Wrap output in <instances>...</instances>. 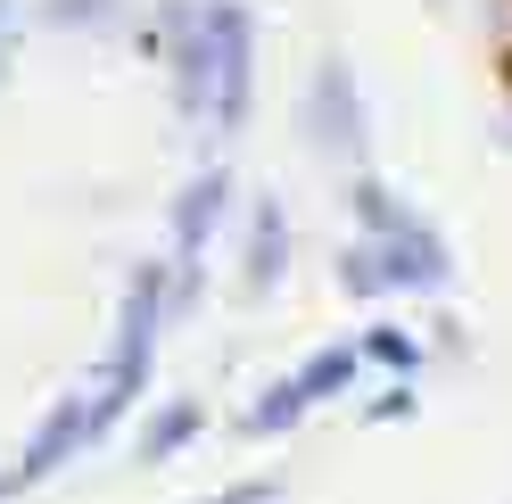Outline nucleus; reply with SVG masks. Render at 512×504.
Here are the masks:
<instances>
[{"label": "nucleus", "instance_id": "nucleus-9", "mask_svg": "<svg viewBox=\"0 0 512 504\" xmlns=\"http://www.w3.org/2000/svg\"><path fill=\"white\" fill-rule=\"evenodd\" d=\"M306 405H314V397H306L298 381H281V389H273V397H265V405L248 414V430H256V438H273V430H290V422L306 414Z\"/></svg>", "mask_w": 512, "mask_h": 504}, {"label": "nucleus", "instance_id": "nucleus-3", "mask_svg": "<svg viewBox=\"0 0 512 504\" xmlns=\"http://www.w3.org/2000/svg\"><path fill=\"white\" fill-rule=\"evenodd\" d=\"M372 240H380V265H389L397 290H446V281H455V257H446L438 232H422L413 215H397V224L372 232Z\"/></svg>", "mask_w": 512, "mask_h": 504}, {"label": "nucleus", "instance_id": "nucleus-7", "mask_svg": "<svg viewBox=\"0 0 512 504\" xmlns=\"http://www.w3.org/2000/svg\"><path fill=\"white\" fill-rule=\"evenodd\" d=\"M347 381H356V348H323V356H314V364L298 372V389H306L314 405H323V397H339Z\"/></svg>", "mask_w": 512, "mask_h": 504}, {"label": "nucleus", "instance_id": "nucleus-5", "mask_svg": "<svg viewBox=\"0 0 512 504\" xmlns=\"http://www.w3.org/2000/svg\"><path fill=\"white\" fill-rule=\"evenodd\" d=\"M223 215V174H199L190 182V199L174 215V240H182V265H199V248H207V224Z\"/></svg>", "mask_w": 512, "mask_h": 504}, {"label": "nucleus", "instance_id": "nucleus-10", "mask_svg": "<svg viewBox=\"0 0 512 504\" xmlns=\"http://www.w3.org/2000/svg\"><path fill=\"white\" fill-rule=\"evenodd\" d=\"M281 273V207H256V257H248V281H273Z\"/></svg>", "mask_w": 512, "mask_h": 504}, {"label": "nucleus", "instance_id": "nucleus-2", "mask_svg": "<svg viewBox=\"0 0 512 504\" xmlns=\"http://www.w3.org/2000/svg\"><path fill=\"white\" fill-rule=\"evenodd\" d=\"M149 348H157V273L133 281V298H124V331H116V364H108V381H100V430L124 414V405L141 397V372H149Z\"/></svg>", "mask_w": 512, "mask_h": 504}, {"label": "nucleus", "instance_id": "nucleus-13", "mask_svg": "<svg viewBox=\"0 0 512 504\" xmlns=\"http://www.w3.org/2000/svg\"><path fill=\"white\" fill-rule=\"evenodd\" d=\"M215 504H281V488H273V480H248V488H232V496H215Z\"/></svg>", "mask_w": 512, "mask_h": 504}, {"label": "nucleus", "instance_id": "nucleus-6", "mask_svg": "<svg viewBox=\"0 0 512 504\" xmlns=\"http://www.w3.org/2000/svg\"><path fill=\"white\" fill-rule=\"evenodd\" d=\"M339 281H347L356 298H380V290H397V281H389V265H380V240H356V248H347V257H339Z\"/></svg>", "mask_w": 512, "mask_h": 504}, {"label": "nucleus", "instance_id": "nucleus-1", "mask_svg": "<svg viewBox=\"0 0 512 504\" xmlns=\"http://www.w3.org/2000/svg\"><path fill=\"white\" fill-rule=\"evenodd\" d=\"M182 100L215 108V124L248 116V9H232V0L199 9V42L182 50Z\"/></svg>", "mask_w": 512, "mask_h": 504}, {"label": "nucleus", "instance_id": "nucleus-14", "mask_svg": "<svg viewBox=\"0 0 512 504\" xmlns=\"http://www.w3.org/2000/svg\"><path fill=\"white\" fill-rule=\"evenodd\" d=\"M9 488H17V471H9V480H0V496H9Z\"/></svg>", "mask_w": 512, "mask_h": 504}, {"label": "nucleus", "instance_id": "nucleus-8", "mask_svg": "<svg viewBox=\"0 0 512 504\" xmlns=\"http://www.w3.org/2000/svg\"><path fill=\"white\" fill-rule=\"evenodd\" d=\"M190 430H199V405H166V414H157V422L141 430V455H149V463H166Z\"/></svg>", "mask_w": 512, "mask_h": 504}, {"label": "nucleus", "instance_id": "nucleus-11", "mask_svg": "<svg viewBox=\"0 0 512 504\" xmlns=\"http://www.w3.org/2000/svg\"><path fill=\"white\" fill-rule=\"evenodd\" d=\"M356 215H364V232H389V224H397L405 207H397L389 191H380V182H356Z\"/></svg>", "mask_w": 512, "mask_h": 504}, {"label": "nucleus", "instance_id": "nucleus-12", "mask_svg": "<svg viewBox=\"0 0 512 504\" xmlns=\"http://www.w3.org/2000/svg\"><path fill=\"white\" fill-rule=\"evenodd\" d=\"M372 356L389 364V372H413V364H422V356H413V339H405V331H372Z\"/></svg>", "mask_w": 512, "mask_h": 504}, {"label": "nucleus", "instance_id": "nucleus-15", "mask_svg": "<svg viewBox=\"0 0 512 504\" xmlns=\"http://www.w3.org/2000/svg\"><path fill=\"white\" fill-rule=\"evenodd\" d=\"M0 25H9V0H0Z\"/></svg>", "mask_w": 512, "mask_h": 504}, {"label": "nucleus", "instance_id": "nucleus-4", "mask_svg": "<svg viewBox=\"0 0 512 504\" xmlns=\"http://www.w3.org/2000/svg\"><path fill=\"white\" fill-rule=\"evenodd\" d=\"M83 438H100V405H58V414H50V430L34 438V447H25V463H17V480H42V471H58V463H67L75 447H83Z\"/></svg>", "mask_w": 512, "mask_h": 504}]
</instances>
